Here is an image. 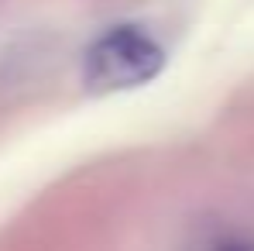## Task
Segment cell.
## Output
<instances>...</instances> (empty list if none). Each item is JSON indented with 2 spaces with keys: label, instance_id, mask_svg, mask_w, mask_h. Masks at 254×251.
<instances>
[{
  "label": "cell",
  "instance_id": "1",
  "mask_svg": "<svg viewBox=\"0 0 254 251\" xmlns=\"http://www.w3.org/2000/svg\"><path fill=\"white\" fill-rule=\"evenodd\" d=\"M165 66V48L144 28L121 24L100 35L86 52L83 80L93 93H117L151 83Z\"/></svg>",
  "mask_w": 254,
  "mask_h": 251
},
{
  "label": "cell",
  "instance_id": "2",
  "mask_svg": "<svg viewBox=\"0 0 254 251\" xmlns=\"http://www.w3.org/2000/svg\"><path fill=\"white\" fill-rule=\"evenodd\" d=\"M223 251H244V248H223Z\"/></svg>",
  "mask_w": 254,
  "mask_h": 251
}]
</instances>
